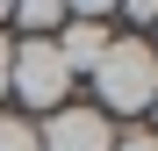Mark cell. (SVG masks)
Listing matches in <instances>:
<instances>
[{"label": "cell", "mask_w": 158, "mask_h": 151, "mask_svg": "<svg viewBox=\"0 0 158 151\" xmlns=\"http://www.w3.org/2000/svg\"><path fill=\"white\" fill-rule=\"evenodd\" d=\"M129 22H137V29H158V0H137V7H129Z\"/></svg>", "instance_id": "ba28073f"}, {"label": "cell", "mask_w": 158, "mask_h": 151, "mask_svg": "<svg viewBox=\"0 0 158 151\" xmlns=\"http://www.w3.org/2000/svg\"><path fill=\"white\" fill-rule=\"evenodd\" d=\"M0 151H36V122H29V115H7V108H0Z\"/></svg>", "instance_id": "5b68a950"}, {"label": "cell", "mask_w": 158, "mask_h": 151, "mask_svg": "<svg viewBox=\"0 0 158 151\" xmlns=\"http://www.w3.org/2000/svg\"><path fill=\"white\" fill-rule=\"evenodd\" d=\"M151 137H158V101H151Z\"/></svg>", "instance_id": "9c48e42d"}, {"label": "cell", "mask_w": 158, "mask_h": 151, "mask_svg": "<svg viewBox=\"0 0 158 151\" xmlns=\"http://www.w3.org/2000/svg\"><path fill=\"white\" fill-rule=\"evenodd\" d=\"M115 151H158V137H151L144 122H137V130H129V137H115Z\"/></svg>", "instance_id": "8992f818"}, {"label": "cell", "mask_w": 158, "mask_h": 151, "mask_svg": "<svg viewBox=\"0 0 158 151\" xmlns=\"http://www.w3.org/2000/svg\"><path fill=\"white\" fill-rule=\"evenodd\" d=\"M7 94L22 101L29 115H58L65 101H72V72L58 58V43H15V65H7Z\"/></svg>", "instance_id": "7a4b0ae2"}, {"label": "cell", "mask_w": 158, "mask_h": 151, "mask_svg": "<svg viewBox=\"0 0 158 151\" xmlns=\"http://www.w3.org/2000/svg\"><path fill=\"white\" fill-rule=\"evenodd\" d=\"M50 43H58V58H65V72H72V79H79V72H94L101 58H108V43H115L108 7H101V0H94V7H72V15H65V29L50 36Z\"/></svg>", "instance_id": "277c9868"}, {"label": "cell", "mask_w": 158, "mask_h": 151, "mask_svg": "<svg viewBox=\"0 0 158 151\" xmlns=\"http://www.w3.org/2000/svg\"><path fill=\"white\" fill-rule=\"evenodd\" d=\"M144 43H151V58H158V29H151V36H144Z\"/></svg>", "instance_id": "30bf717a"}, {"label": "cell", "mask_w": 158, "mask_h": 151, "mask_svg": "<svg viewBox=\"0 0 158 151\" xmlns=\"http://www.w3.org/2000/svg\"><path fill=\"white\" fill-rule=\"evenodd\" d=\"M86 79H94V108L101 115H129V122H144L151 115V101H158V58H151V43L144 36H115L108 43V58H101L94 72H86Z\"/></svg>", "instance_id": "6da1fadb"}, {"label": "cell", "mask_w": 158, "mask_h": 151, "mask_svg": "<svg viewBox=\"0 0 158 151\" xmlns=\"http://www.w3.org/2000/svg\"><path fill=\"white\" fill-rule=\"evenodd\" d=\"M36 151H115V122L86 101H65L58 115L36 122Z\"/></svg>", "instance_id": "3957f363"}, {"label": "cell", "mask_w": 158, "mask_h": 151, "mask_svg": "<svg viewBox=\"0 0 158 151\" xmlns=\"http://www.w3.org/2000/svg\"><path fill=\"white\" fill-rule=\"evenodd\" d=\"M7 65H15V36L0 29V101H7Z\"/></svg>", "instance_id": "52a82bcc"}]
</instances>
